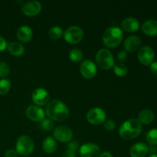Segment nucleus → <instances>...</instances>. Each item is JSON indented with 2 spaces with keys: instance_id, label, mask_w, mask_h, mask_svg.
<instances>
[{
  "instance_id": "obj_1",
  "label": "nucleus",
  "mask_w": 157,
  "mask_h": 157,
  "mask_svg": "<svg viewBox=\"0 0 157 157\" xmlns=\"http://www.w3.org/2000/svg\"><path fill=\"white\" fill-rule=\"evenodd\" d=\"M48 118L55 122H62L69 117V108L64 102L58 99H53L49 101L45 106L44 110Z\"/></svg>"
},
{
  "instance_id": "obj_2",
  "label": "nucleus",
  "mask_w": 157,
  "mask_h": 157,
  "mask_svg": "<svg viewBox=\"0 0 157 157\" xmlns=\"http://www.w3.org/2000/svg\"><path fill=\"white\" fill-rule=\"evenodd\" d=\"M142 132V124L136 118H131L124 121L119 127L118 133L122 139L131 140L136 139Z\"/></svg>"
},
{
  "instance_id": "obj_3",
  "label": "nucleus",
  "mask_w": 157,
  "mask_h": 157,
  "mask_svg": "<svg viewBox=\"0 0 157 157\" xmlns=\"http://www.w3.org/2000/svg\"><path fill=\"white\" fill-rule=\"evenodd\" d=\"M124 38L122 29L117 26H110L104 32L102 35L103 43L106 47L113 48L121 44Z\"/></svg>"
},
{
  "instance_id": "obj_4",
  "label": "nucleus",
  "mask_w": 157,
  "mask_h": 157,
  "mask_svg": "<svg viewBox=\"0 0 157 157\" xmlns=\"http://www.w3.org/2000/svg\"><path fill=\"white\" fill-rule=\"evenodd\" d=\"M95 64L103 70L107 71L113 68L115 61L112 52L107 48H101L98 50L95 56Z\"/></svg>"
},
{
  "instance_id": "obj_5",
  "label": "nucleus",
  "mask_w": 157,
  "mask_h": 157,
  "mask_svg": "<svg viewBox=\"0 0 157 157\" xmlns=\"http://www.w3.org/2000/svg\"><path fill=\"white\" fill-rule=\"evenodd\" d=\"M35 150V143L30 136L21 135L15 143V150L17 153L22 157L32 154Z\"/></svg>"
},
{
  "instance_id": "obj_6",
  "label": "nucleus",
  "mask_w": 157,
  "mask_h": 157,
  "mask_svg": "<svg viewBox=\"0 0 157 157\" xmlns=\"http://www.w3.org/2000/svg\"><path fill=\"white\" fill-rule=\"evenodd\" d=\"M84 35V31L81 27L78 25H72L64 31L63 38L69 44H75L82 41Z\"/></svg>"
},
{
  "instance_id": "obj_7",
  "label": "nucleus",
  "mask_w": 157,
  "mask_h": 157,
  "mask_svg": "<svg viewBox=\"0 0 157 157\" xmlns=\"http://www.w3.org/2000/svg\"><path fill=\"white\" fill-rule=\"evenodd\" d=\"M87 121L92 125H101L107 120V113L101 107H93L87 113Z\"/></svg>"
},
{
  "instance_id": "obj_8",
  "label": "nucleus",
  "mask_w": 157,
  "mask_h": 157,
  "mask_svg": "<svg viewBox=\"0 0 157 157\" xmlns=\"http://www.w3.org/2000/svg\"><path fill=\"white\" fill-rule=\"evenodd\" d=\"M53 137L56 141L61 143H69L73 138V131L67 126H58L52 132Z\"/></svg>"
},
{
  "instance_id": "obj_9",
  "label": "nucleus",
  "mask_w": 157,
  "mask_h": 157,
  "mask_svg": "<svg viewBox=\"0 0 157 157\" xmlns=\"http://www.w3.org/2000/svg\"><path fill=\"white\" fill-rule=\"evenodd\" d=\"M79 70L83 78L86 79H92L96 76L98 73V67L96 64L89 59L81 61Z\"/></svg>"
},
{
  "instance_id": "obj_10",
  "label": "nucleus",
  "mask_w": 157,
  "mask_h": 157,
  "mask_svg": "<svg viewBox=\"0 0 157 157\" xmlns=\"http://www.w3.org/2000/svg\"><path fill=\"white\" fill-rule=\"evenodd\" d=\"M137 58L140 63L145 66L150 65L154 61L155 52L150 46H144L138 50Z\"/></svg>"
},
{
  "instance_id": "obj_11",
  "label": "nucleus",
  "mask_w": 157,
  "mask_h": 157,
  "mask_svg": "<svg viewBox=\"0 0 157 157\" xmlns=\"http://www.w3.org/2000/svg\"><path fill=\"white\" fill-rule=\"evenodd\" d=\"M32 98L35 105L41 107L46 106V104L50 101V94L46 89L43 87H38L32 92Z\"/></svg>"
},
{
  "instance_id": "obj_12",
  "label": "nucleus",
  "mask_w": 157,
  "mask_h": 157,
  "mask_svg": "<svg viewBox=\"0 0 157 157\" xmlns=\"http://www.w3.org/2000/svg\"><path fill=\"white\" fill-rule=\"evenodd\" d=\"M42 6L37 0H32L24 3L21 6V12L28 17H33L41 12Z\"/></svg>"
},
{
  "instance_id": "obj_13",
  "label": "nucleus",
  "mask_w": 157,
  "mask_h": 157,
  "mask_svg": "<svg viewBox=\"0 0 157 157\" xmlns=\"http://www.w3.org/2000/svg\"><path fill=\"white\" fill-rule=\"evenodd\" d=\"M79 155L81 157H99L101 149L94 143H86L80 147Z\"/></svg>"
},
{
  "instance_id": "obj_14",
  "label": "nucleus",
  "mask_w": 157,
  "mask_h": 157,
  "mask_svg": "<svg viewBox=\"0 0 157 157\" xmlns=\"http://www.w3.org/2000/svg\"><path fill=\"white\" fill-rule=\"evenodd\" d=\"M26 116L30 121L33 122H41L45 118L44 110L38 105H30L26 109Z\"/></svg>"
},
{
  "instance_id": "obj_15",
  "label": "nucleus",
  "mask_w": 157,
  "mask_h": 157,
  "mask_svg": "<svg viewBox=\"0 0 157 157\" xmlns=\"http://www.w3.org/2000/svg\"><path fill=\"white\" fill-rule=\"evenodd\" d=\"M141 38L137 35H130L125 39L124 42V48L126 52H134L140 48Z\"/></svg>"
},
{
  "instance_id": "obj_16",
  "label": "nucleus",
  "mask_w": 157,
  "mask_h": 157,
  "mask_svg": "<svg viewBox=\"0 0 157 157\" xmlns=\"http://www.w3.org/2000/svg\"><path fill=\"white\" fill-rule=\"evenodd\" d=\"M149 153V147L144 142H137L133 144L130 150V157H145Z\"/></svg>"
},
{
  "instance_id": "obj_17",
  "label": "nucleus",
  "mask_w": 157,
  "mask_h": 157,
  "mask_svg": "<svg viewBox=\"0 0 157 157\" xmlns=\"http://www.w3.org/2000/svg\"><path fill=\"white\" fill-rule=\"evenodd\" d=\"M16 36L19 42L28 43L32 39L33 37V31L29 26L21 25L18 28L16 32Z\"/></svg>"
},
{
  "instance_id": "obj_18",
  "label": "nucleus",
  "mask_w": 157,
  "mask_h": 157,
  "mask_svg": "<svg viewBox=\"0 0 157 157\" xmlns=\"http://www.w3.org/2000/svg\"><path fill=\"white\" fill-rule=\"evenodd\" d=\"M121 28L127 32H136L140 29V21L134 17H127L123 19Z\"/></svg>"
},
{
  "instance_id": "obj_19",
  "label": "nucleus",
  "mask_w": 157,
  "mask_h": 157,
  "mask_svg": "<svg viewBox=\"0 0 157 157\" xmlns=\"http://www.w3.org/2000/svg\"><path fill=\"white\" fill-rule=\"evenodd\" d=\"M142 32L148 36L157 35V20L149 19L144 21L141 26Z\"/></svg>"
},
{
  "instance_id": "obj_20",
  "label": "nucleus",
  "mask_w": 157,
  "mask_h": 157,
  "mask_svg": "<svg viewBox=\"0 0 157 157\" xmlns=\"http://www.w3.org/2000/svg\"><path fill=\"white\" fill-rule=\"evenodd\" d=\"M7 48L9 53L15 57L21 56L25 52V46L19 41H12L9 43Z\"/></svg>"
},
{
  "instance_id": "obj_21",
  "label": "nucleus",
  "mask_w": 157,
  "mask_h": 157,
  "mask_svg": "<svg viewBox=\"0 0 157 157\" xmlns=\"http://www.w3.org/2000/svg\"><path fill=\"white\" fill-rule=\"evenodd\" d=\"M154 117V113L150 109H144L138 114L137 120L141 124L148 125L153 122Z\"/></svg>"
},
{
  "instance_id": "obj_22",
  "label": "nucleus",
  "mask_w": 157,
  "mask_h": 157,
  "mask_svg": "<svg viewBox=\"0 0 157 157\" xmlns=\"http://www.w3.org/2000/svg\"><path fill=\"white\" fill-rule=\"evenodd\" d=\"M58 147V144L53 136H47L42 142V149L46 153L52 154L55 153Z\"/></svg>"
},
{
  "instance_id": "obj_23",
  "label": "nucleus",
  "mask_w": 157,
  "mask_h": 157,
  "mask_svg": "<svg viewBox=\"0 0 157 157\" xmlns=\"http://www.w3.org/2000/svg\"><path fill=\"white\" fill-rule=\"evenodd\" d=\"M79 143L77 140L70 141L67 143V150L63 153L62 157H76V152L79 150Z\"/></svg>"
},
{
  "instance_id": "obj_24",
  "label": "nucleus",
  "mask_w": 157,
  "mask_h": 157,
  "mask_svg": "<svg viewBox=\"0 0 157 157\" xmlns=\"http://www.w3.org/2000/svg\"><path fill=\"white\" fill-rule=\"evenodd\" d=\"M113 72H114L115 75L118 77H125L126 75L128 74V67L124 63H117L114 64L113 67Z\"/></svg>"
},
{
  "instance_id": "obj_25",
  "label": "nucleus",
  "mask_w": 157,
  "mask_h": 157,
  "mask_svg": "<svg viewBox=\"0 0 157 157\" xmlns=\"http://www.w3.org/2000/svg\"><path fill=\"white\" fill-rule=\"evenodd\" d=\"M69 58L75 63L81 62L84 58V54L82 51L78 48H73L69 52Z\"/></svg>"
},
{
  "instance_id": "obj_26",
  "label": "nucleus",
  "mask_w": 157,
  "mask_h": 157,
  "mask_svg": "<svg viewBox=\"0 0 157 157\" xmlns=\"http://www.w3.org/2000/svg\"><path fill=\"white\" fill-rule=\"evenodd\" d=\"M64 31L59 26H53L48 31V36L52 40H58L63 36Z\"/></svg>"
},
{
  "instance_id": "obj_27",
  "label": "nucleus",
  "mask_w": 157,
  "mask_h": 157,
  "mask_svg": "<svg viewBox=\"0 0 157 157\" xmlns=\"http://www.w3.org/2000/svg\"><path fill=\"white\" fill-rule=\"evenodd\" d=\"M146 140L147 143L151 146L157 145V128L151 129L147 132L146 135Z\"/></svg>"
},
{
  "instance_id": "obj_28",
  "label": "nucleus",
  "mask_w": 157,
  "mask_h": 157,
  "mask_svg": "<svg viewBox=\"0 0 157 157\" xmlns=\"http://www.w3.org/2000/svg\"><path fill=\"white\" fill-rule=\"evenodd\" d=\"M12 83L7 78L0 79V95H5L10 90Z\"/></svg>"
},
{
  "instance_id": "obj_29",
  "label": "nucleus",
  "mask_w": 157,
  "mask_h": 157,
  "mask_svg": "<svg viewBox=\"0 0 157 157\" xmlns=\"http://www.w3.org/2000/svg\"><path fill=\"white\" fill-rule=\"evenodd\" d=\"M54 127H55L54 121L49 118H44L40 122V127L41 128V130H44V131H51L53 130Z\"/></svg>"
},
{
  "instance_id": "obj_30",
  "label": "nucleus",
  "mask_w": 157,
  "mask_h": 157,
  "mask_svg": "<svg viewBox=\"0 0 157 157\" xmlns=\"http://www.w3.org/2000/svg\"><path fill=\"white\" fill-rule=\"evenodd\" d=\"M10 73V68L7 63L0 61V78H6Z\"/></svg>"
},
{
  "instance_id": "obj_31",
  "label": "nucleus",
  "mask_w": 157,
  "mask_h": 157,
  "mask_svg": "<svg viewBox=\"0 0 157 157\" xmlns=\"http://www.w3.org/2000/svg\"><path fill=\"white\" fill-rule=\"evenodd\" d=\"M104 127L107 131H113L116 127V124L113 120H106L104 123Z\"/></svg>"
},
{
  "instance_id": "obj_32",
  "label": "nucleus",
  "mask_w": 157,
  "mask_h": 157,
  "mask_svg": "<svg viewBox=\"0 0 157 157\" xmlns=\"http://www.w3.org/2000/svg\"><path fill=\"white\" fill-rule=\"evenodd\" d=\"M127 58H128V55L126 51H121L117 55V59L119 61V63H124V61H127Z\"/></svg>"
},
{
  "instance_id": "obj_33",
  "label": "nucleus",
  "mask_w": 157,
  "mask_h": 157,
  "mask_svg": "<svg viewBox=\"0 0 157 157\" xmlns=\"http://www.w3.org/2000/svg\"><path fill=\"white\" fill-rule=\"evenodd\" d=\"M18 153H17L16 150L14 149H9V150H6L5 153V157H18Z\"/></svg>"
},
{
  "instance_id": "obj_34",
  "label": "nucleus",
  "mask_w": 157,
  "mask_h": 157,
  "mask_svg": "<svg viewBox=\"0 0 157 157\" xmlns=\"http://www.w3.org/2000/svg\"><path fill=\"white\" fill-rule=\"evenodd\" d=\"M8 47V42L5 38L0 35V52H3Z\"/></svg>"
},
{
  "instance_id": "obj_35",
  "label": "nucleus",
  "mask_w": 157,
  "mask_h": 157,
  "mask_svg": "<svg viewBox=\"0 0 157 157\" xmlns=\"http://www.w3.org/2000/svg\"><path fill=\"white\" fill-rule=\"evenodd\" d=\"M150 71L153 75H157V61H153L150 65Z\"/></svg>"
},
{
  "instance_id": "obj_36",
  "label": "nucleus",
  "mask_w": 157,
  "mask_h": 157,
  "mask_svg": "<svg viewBox=\"0 0 157 157\" xmlns=\"http://www.w3.org/2000/svg\"><path fill=\"white\" fill-rule=\"evenodd\" d=\"M99 157H113V155L111 154V153L108 151H104L103 153H101Z\"/></svg>"
},
{
  "instance_id": "obj_37",
  "label": "nucleus",
  "mask_w": 157,
  "mask_h": 157,
  "mask_svg": "<svg viewBox=\"0 0 157 157\" xmlns=\"http://www.w3.org/2000/svg\"><path fill=\"white\" fill-rule=\"evenodd\" d=\"M148 157H157L156 153H151Z\"/></svg>"
}]
</instances>
